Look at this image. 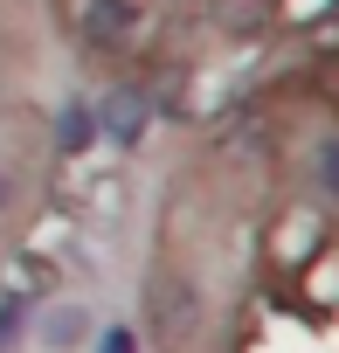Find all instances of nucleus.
<instances>
[{
  "label": "nucleus",
  "instance_id": "obj_3",
  "mask_svg": "<svg viewBox=\"0 0 339 353\" xmlns=\"http://www.w3.org/2000/svg\"><path fill=\"white\" fill-rule=\"evenodd\" d=\"M97 139H104L97 132V104L90 97H63V111H56V152L63 159H83Z\"/></svg>",
  "mask_w": 339,
  "mask_h": 353
},
{
  "label": "nucleus",
  "instance_id": "obj_7",
  "mask_svg": "<svg viewBox=\"0 0 339 353\" xmlns=\"http://www.w3.org/2000/svg\"><path fill=\"white\" fill-rule=\"evenodd\" d=\"M97 353H138V332L132 325H104L97 332Z\"/></svg>",
  "mask_w": 339,
  "mask_h": 353
},
{
  "label": "nucleus",
  "instance_id": "obj_6",
  "mask_svg": "<svg viewBox=\"0 0 339 353\" xmlns=\"http://www.w3.org/2000/svg\"><path fill=\"white\" fill-rule=\"evenodd\" d=\"M318 194H325V201L339 208V132H332V139L318 145Z\"/></svg>",
  "mask_w": 339,
  "mask_h": 353
},
{
  "label": "nucleus",
  "instance_id": "obj_1",
  "mask_svg": "<svg viewBox=\"0 0 339 353\" xmlns=\"http://www.w3.org/2000/svg\"><path fill=\"white\" fill-rule=\"evenodd\" d=\"M70 28L83 49H138L145 8L138 0H70Z\"/></svg>",
  "mask_w": 339,
  "mask_h": 353
},
{
  "label": "nucleus",
  "instance_id": "obj_4",
  "mask_svg": "<svg viewBox=\"0 0 339 353\" xmlns=\"http://www.w3.org/2000/svg\"><path fill=\"white\" fill-rule=\"evenodd\" d=\"M83 339H90V312H83V305H49V312H42V346L70 353V346H83Z\"/></svg>",
  "mask_w": 339,
  "mask_h": 353
},
{
  "label": "nucleus",
  "instance_id": "obj_5",
  "mask_svg": "<svg viewBox=\"0 0 339 353\" xmlns=\"http://www.w3.org/2000/svg\"><path fill=\"white\" fill-rule=\"evenodd\" d=\"M21 332H28V298H21V291H8V298H0V353H14V346H21Z\"/></svg>",
  "mask_w": 339,
  "mask_h": 353
},
{
  "label": "nucleus",
  "instance_id": "obj_8",
  "mask_svg": "<svg viewBox=\"0 0 339 353\" xmlns=\"http://www.w3.org/2000/svg\"><path fill=\"white\" fill-rule=\"evenodd\" d=\"M14 208V181H8V173H0V215H8Z\"/></svg>",
  "mask_w": 339,
  "mask_h": 353
},
{
  "label": "nucleus",
  "instance_id": "obj_2",
  "mask_svg": "<svg viewBox=\"0 0 339 353\" xmlns=\"http://www.w3.org/2000/svg\"><path fill=\"white\" fill-rule=\"evenodd\" d=\"M145 125H152V97H145L138 83L104 90V104H97V132H104L118 152H138V145H145Z\"/></svg>",
  "mask_w": 339,
  "mask_h": 353
}]
</instances>
